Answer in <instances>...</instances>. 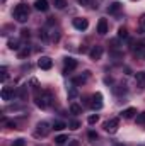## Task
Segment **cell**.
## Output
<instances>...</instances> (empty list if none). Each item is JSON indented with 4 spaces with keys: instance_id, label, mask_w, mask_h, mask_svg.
Masks as SVG:
<instances>
[{
    "instance_id": "obj_7",
    "label": "cell",
    "mask_w": 145,
    "mask_h": 146,
    "mask_svg": "<svg viewBox=\"0 0 145 146\" xmlns=\"http://www.w3.org/2000/svg\"><path fill=\"white\" fill-rule=\"evenodd\" d=\"M38 66H39L41 70H51V66H53V60H51L50 56H41V58L38 60Z\"/></svg>"
},
{
    "instance_id": "obj_5",
    "label": "cell",
    "mask_w": 145,
    "mask_h": 146,
    "mask_svg": "<svg viewBox=\"0 0 145 146\" xmlns=\"http://www.w3.org/2000/svg\"><path fill=\"white\" fill-rule=\"evenodd\" d=\"M103 94L101 92H96L94 95H92V102H91V107L94 110H101L103 109Z\"/></svg>"
},
{
    "instance_id": "obj_13",
    "label": "cell",
    "mask_w": 145,
    "mask_h": 146,
    "mask_svg": "<svg viewBox=\"0 0 145 146\" xmlns=\"http://www.w3.org/2000/svg\"><path fill=\"white\" fill-rule=\"evenodd\" d=\"M121 9H123V3H119V2H113V3H109V7H108V14L116 15V14L121 12Z\"/></svg>"
},
{
    "instance_id": "obj_25",
    "label": "cell",
    "mask_w": 145,
    "mask_h": 146,
    "mask_svg": "<svg viewBox=\"0 0 145 146\" xmlns=\"http://www.w3.org/2000/svg\"><path fill=\"white\" fill-rule=\"evenodd\" d=\"M68 127H70V129H72V131H77V129H79V127H80V122H79V121H77V119H72V121H70V122H68Z\"/></svg>"
},
{
    "instance_id": "obj_9",
    "label": "cell",
    "mask_w": 145,
    "mask_h": 146,
    "mask_svg": "<svg viewBox=\"0 0 145 146\" xmlns=\"http://www.w3.org/2000/svg\"><path fill=\"white\" fill-rule=\"evenodd\" d=\"M73 27L77 29V31H85L87 27H89V21L87 19H84V17H77V19H73Z\"/></svg>"
},
{
    "instance_id": "obj_29",
    "label": "cell",
    "mask_w": 145,
    "mask_h": 146,
    "mask_svg": "<svg viewBox=\"0 0 145 146\" xmlns=\"http://www.w3.org/2000/svg\"><path fill=\"white\" fill-rule=\"evenodd\" d=\"M9 48H10V49H15V51H19V48H21V46H19V42H17V41L10 39V41H9Z\"/></svg>"
},
{
    "instance_id": "obj_16",
    "label": "cell",
    "mask_w": 145,
    "mask_h": 146,
    "mask_svg": "<svg viewBox=\"0 0 145 146\" xmlns=\"http://www.w3.org/2000/svg\"><path fill=\"white\" fill-rule=\"evenodd\" d=\"M135 82H137V87L144 90V88H145V73L144 72L135 73Z\"/></svg>"
},
{
    "instance_id": "obj_22",
    "label": "cell",
    "mask_w": 145,
    "mask_h": 146,
    "mask_svg": "<svg viewBox=\"0 0 145 146\" xmlns=\"http://www.w3.org/2000/svg\"><path fill=\"white\" fill-rule=\"evenodd\" d=\"M138 31H140V34H145V14H142L138 19Z\"/></svg>"
},
{
    "instance_id": "obj_37",
    "label": "cell",
    "mask_w": 145,
    "mask_h": 146,
    "mask_svg": "<svg viewBox=\"0 0 145 146\" xmlns=\"http://www.w3.org/2000/svg\"><path fill=\"white\" fill-rule=\"evenodd\" d=\"M89 138H91V139H96V138H97V134H96L94 131H91V133H89Z\"/></svg>"
},
{
    "instance_id": "obj_23",
    "label": "cell",
    "mask_w": 145,
    "mask_h": 146,
    "mask_svg": "<svg viewBox=\"0 0 145 146\" xmlns=\"http://www.w3.org/2000/svg\"><path fill=\"white\" fill-rule=\"evenodd\" d=\"M70 114H73V115L82 114V107H80L79 104H70Z\"/></svg>"
},
{
    "instance_id": "obj_21",
    "label": "cell",
    "mask_w": 145,
    "mask_h": 146,
    "mask_svg": "<svg viewBox=\"0 0 145 146\" xmlns=\"http://www.w3.org/2000/svg\"><path fill=\"white\" fill-rule=\"evenodd\" d=\"M126 85H116L114 88H113V92L116 94V95H121V94H126Z\"/></svg>"
},
{
    "instance_id": "obj_31",
    "label": "cell",
    "mask_w": 145,
    "mask_h": 146,
    "mask_svg": "<svg viewBox=\"0 0 145 146\" xmlns=\"http://www.w3.org/2000/svg\"><path fill=\"white\" fill-rule=\"evenodd\" d=\"M28 54H29V48H28V46H26L24 49H21V51H19V58H26Z\"/></svg>"
},
{
    "instance_id": "obj_30",
    "label": "cell",
    "mask_w": 145,
    "mask_h": 146,
    "mask_svg": "<svg viewBox=\"0 0 145 146\" xmlns=\"http://www.w3.org/2000/svg\"><path fill=\"white\" fill-rule=\"evenodd\" d=\"M55 7L56 9H65L67 7V0H55Z\"/></svg>"
},
{
    "instance_id": "obj_39",
    "label": "cell",
    "mask_w": 145,
    "mask_h": 146,
    "mask_svg": "<svg viewBox=\"0 0 145 146\" xmlns=\"http://www.w3.org/2000/svg\"><path fill=\"white\" fill-rule=\"evenodd\" d=\"M111 146H125V145H119V143H114V145H111Z\"/></svg>"
},
{
    "instance_id": "obj_17",
    "label": "cell",
    "mask_w": 145,
    "mask_h": 146,
    "mask_svg": "<svg viewBox=\"0 0 145 146\" xmlns=\"http://www.w3.org/2000/svg\"><path fill=\"white\" fill-rule=\"evenodd\" d=\"M123 119H132V117H135L137 115V109L135 107H128V109L121 110V114H119Z\"/></svg>"
},
{
    "instance_id": "obj_24",
    "label": "cell",
    "mask_w": 145,
    "mask_h": 146,
    "mask_svg": "<svg viewBox=\"0 0 145 146\" xmlns=\"http://www.w3.org/2000/svg\"><path fill=\"white\" fill-rule=\"evenodd\" d=\"M118 37H119V39H126V37H128V29H126L125 26H121V27L118 29Z\"/></svg>"
},
{
    "instance_id": "obj_11",
    "label": "cell",
    "mask_w": 145,
    "mask_h": 146,
    "mask_svg": "<svg viewBox=\"0 0 145 146\" xmlns=\"http://www.w3.org/2000/svg\"><path fill=\"white\" fill-rule=\"evenodd\" d=\"M108 29H109L108 21L106 19H99V22H97V34L99 36H106L108 34Z\"/></svg>"
},
{
    "instance_id": "obj_33",
    "label": "cell",
    "mask_w": 145,
    "mask_h": 146,
    "mask_svg": "<svg viewBox=\"0 0 145 146\" xmlns=\"http://www.w3.org/2000/svg\"><path fill=\"white\" fill-rule=\"evenodd\" d=\"M12 146H26V141H24L22 138H19V139H15V141L12 143Z\"/></svg>"
},
{
    "instance_id": "obj_35",
    "label": "cell",
    "mask_w": 145,
    "mask_h": 146,
    "mask_svg": "<svg viewBox=\"0 0 145 146\" xmlns=\"http://www.w3.org/2000/svg\"><path fill=\"white\" fill-rule=\"evenodd\" d=\"M77 3H80V5H84V7H85V5H89V3H91V0H77Z\"/></svg>"
},
{
    "instance_id": "obj_41",
    "label": "cell",
    "mask_w": 145,
    "mask_h": 146,
    "mask_svg": "<svg viewBox=\"0 0 145 146\" xmlns=\"http://www.w3.org/2000/svg\"><path fill=\"white\" fill-rule=\"evenodd\" d=\"M133 2H135V0H133Z\"/></svg>"
},
{
    "instance_id": "obj_2",
    "label": "cell",
    "mask_w": 145,
    "mask_h": 146,
    "mask_svg": "<svg viewBox=\"0 0 145 146\" xmlns=\"http://www.w3.org/2000/svg\"><path fill=\"white\" fill-rule=\"evenodd\" d=\"M29 7L26 5V3H19V5H15V9H14V12H12V17L17 21V22H21V24H24L28 19H29Z\"/></svg>"
},
{
    "instance_id": "obj_26",
    "label": "cell",
    "mask_w": 145,
    "mask_h": 146,
    "mask_svg": "<svg viewBox=\"0 0 145 146\" xmlns=\"http://www.w3.org/2000/svg\"><path fill=\"white\" fill-rule=\"evenodd\" d=\"M135 122L137 124H145V112H140L135 115Z\"/></svg>"
},
{
    "instance_id": "obj_32",
    "label": "cell",
    "mask_w": 145,
    "mask_h": 146,
    "mask_svg": "<svg viewBox=\"0 0 145 146\" xmlns=\"http://www.w3.org/2000/svg\"><path fill=\"white\" fill-rule=\"evenodd\" d=\"M75 97H77V88L72 87V88H70V92H68V99L72 100V99H75Z\"/></svg>"
},
{
    "instance_id": "obj_10",
    "label": "cell",
    "mask_w": 145,
    "mask_h": 146,
    "mask_svg": "<svg viewBox=\"0 0 145 146\" xmlns=\"http://www.w3.org/2000/svg\"><path fill=\"white\" fill-rule=\"evenodd\" d=\"M63 65H65V68H63V73H72L75 68H77V60H73V58H65L63 60Z\"/></svg>"
},
{
    "instance_id": "obj_12",
    "label": "cell",
    "mask_w": 145,
    "mask_h": 146,
    "mask_svg": "<svg viewBox=\"0 0 145 146\" xmlns=\"http://www.w3.org/2000/svg\"><path fill=\"white\" fill-rule=\"evenodd\" d=\"M133 51H135L137 58H140V60H145V41H142V42H137Z\"/></svg>"
},
{
    "instance_id": "obj_18",
    "label": "cell",
    "mask_w": 145,
    "mask_h": 146,
    "mask_svg": "<svg viewBox=\"0 0 145 146\" xmlns=\"http://www.w3.org/2000/svg\"><path fill=\"white\" fill-rule=\"evenodd\" d=\"M17 95H19L21 100H26L28 99V85H21L19 90H17Z\"/></svg>"
},
{
    "instance_id": "obj_19",
    "label": "cell",
    "mask_w": 145,
    "mask_h": 146,
    "mask_svg": "<svg viewBox=\"0 0 145 146\" xmlns=\"http://www.w3.org/2000/svg\"><path fill=\"white\" fill-rule=\"evenodd\" d=\"M51 126H53V129H55V131H62V129L68 127V124H65L63 121H55V122H53Z\"/></svg>"
},
{
    "instance_id": "obj_4",
    "label": "cell",
    "mask_w": 145,
    "mask_h": 146,
    "mask_svg": "<svg viewBox=\"0 0 145 146\" xmlns=\"http://www.w3.org/2000/svg\"><path fill=\"white\" fill-rule=\"evenodd\" d=\"M118 126H119V119L118 117H111L104 122V131L109 133V134H114L118 131Z\"/></svg>"
},
{
    "instance_id": "obj_36",
    "label": "cell",
    "mask_w": 145,
    "mask_h": 146,
    "mask_svg": "<svg viewBox=\"0 0 145 146\" xmlns=\"http://www.w3.org/2000/svg\"><path fill=\"white\" fill-rule=\"evenodd\" d=\"M21 36L22 37H29V31H28V29H22V31H21Z\"/></svg>"
},
{
    "instance_id": "obj_27",
    "label": "cell",
    "mask_w": 145,
    "mask_h": 146,
    "mask_svg": "<svg viewBox=\"0 0 145 146\" xmlns=\"http://www.w3.org/2000/svg\"><path fill=\"white\" fill-rule=\"evenodd\" d=\"M97 121H99V115H97V114H92V115H89V117H87V122H89L91 126H94Z\"/></svg>"
},
{
    "instance_id": "obj_8",
    "label": "cell",
    "mask_w": 145,
    "mask_h": 146,
    "mask_svg": "<svg viewBox=\"0 0 145 146\" xmlns=\"http://www.w3.org/2000/svg\"><path fill=\"white\" fill-rule=\"evenodd\" d=\"M15 94H17V92H15L12 87H3V88H2V92H0V97H2V100L9 102V100H12V97H14Z\"/></svg>"
},
{
    "instance_id": "obj_6",
    "label": "cell",
    "mask_w": 145,
    "mask_h": 146,
    "mask_svg": "<svg viewBox=\"0 0 145 146\" xmlns=\"http://www.w3.org/2000/svg\"><path fill=\"white\" fill-rule=\"evenodd\" d=\"M103 53H104V49H103V46H92L91 48V51H89V56H91V60H94V61H97V60H101L103 58Z\"/></svg>"
},
{
    "instance_id": "obj_15",
    "label": "cell",
    "mask_w": 145,
    "mask_h": 146,
    "mask_svg": "<svg viewBox=\"0 0 145 146\" xmlns=\"http://www.w3.org/2000/svg\"><path fill=\"white\" fill-rule=\"evenodd\" d=\"M89 78V72H85L84 75H79V76H73L72 78V83L73 85H84Z\"/></svg>"
},
{
    "instance_id": "obj_3",
    "label": "cell",
    "mask_w": 145,
    "mask_h": 146,
    "mask_svg": "<svg viewBox=\"0 0 145 146\" xmlns=\"http://www.w3.org/2000/svg\"><path fill=\"white\" fill-rule=\"evenodd\" d=\"M51 129H53V126H50L46 121H41V122H38V126H36V136L38 138H46L51 133Z\"/></svg>"
},
{
    "instance_id": "obj_20",
    "label": "cell",
    "mask_w": 145,
    "mask_h": 146,
    "mask_svg": "<svg viewBox=\"0 0 145 146\" xmlns=\"http://www.w3.org/2000/svg\"><path fill=\"white\" fill-rule=\"evenodd\" d=\"M67 141H68V136H67V134H60V136L55 138V143H56L58 146H63Z\"/></svg>"
},
{
    "instance_id": "obj_40",
    "label": "cell",
    "mask_w": 145,
    "mask_h": 146,
    "mask_svg": "<svg viewBox=\"0 0 145 146\" xmlns=\"http://www.w3.org/2000/svg\"><path fill=\"white\" fill-rule=\"evenodd\" d=\"M2 2H5V0H2Z\"/></svg>"
},
{
    "instance_id": "obj_1",
    "label": "cell",
    "mask_w": 145,
    "mask_h": 146,
    "mask_svg": "<svg viewBox=\"0 0 145 146\" xmlns=\"http://www.w3.org/2000/svg\"><path fill=\"white\" fill-rule=\"evenodd\" d=\"M55 97L50 90H36V106L39 109H48L51 104H53Z\"/></svg>"
},
{
    "instance_id": "obj_38",
    "label": "cell",
    "mask_w": 145,
    "mask_h": 146,
    "mask_svg": "<svg viewBox=\"0 0 145 146\" xmlns=\"http://www.w3.org/2000/svg\"><path fill=\"white\" fill-rule=\"evenodd\" d=\"M80 145V143H79V141H75V139H73V141H70V143H68V146H79Z\"/></svg>"
},
{
    "instance_id": "obj_28",
    "label": "cell",
    "mask_w": 145,
    "mask_h": 146,
    "mask_svg": "<svg viewBox=\"0 0 145 146\" xmlns=\"http://www.w3.org/2000/svg\"><path fill=\"white\" fill-rule=\"evenodd\" d=\"M0 73H2V75H0V80H2V82H7V76H9V75H7V66H2V68H0Z\"/></svg>"
},
{
    "instance_id": "obj_14",
    "label": "cell",
    "mask_w": 145,
    "mask_h": 146,
    "mask_svg": "<svg viewBox=\"0 0 145 146\" xmlns=\"http://www.w3.org/2000/svg\"><path fill=\"white\" fill-rule=\"evenodd\" d=\"M34 9L39 10V12H46L50 9V3H48V0H36L34 2Z\"/></svg>"
},
{
    "instance_id": "obj_34",
    "label": "cell",
    "mask_w": 145,
    "mask_h": 146,
    "mask_svg": "<svg viewBox=\"0 0 145 146\" xmlns=\"http://www.w3.org/2000/svg\"><path fill=\"white\" fill-rule=\"evenodd\" d=\"M5 124H7L10 129H17V124H15V121H5Z\"/></svg>"
}]
</instances>
